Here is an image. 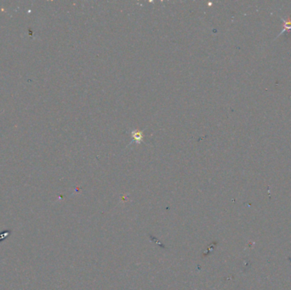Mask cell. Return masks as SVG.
<instances>
[{
    "label": "cell",
    "instance_id": "cell-1",
    "mask_svg": "<svg viewBox=\"0 0 291 290\" xmlns=\"http://www.w3.org/2000/svg\"><path fill=\"white\" fill-rule=\"evenodd\" d=\"M289 29H290L291 30V18L288 19V20H285V21H283V30L281 32V33H280L279 35H282L285 31L289 30Z\"/></svg>",
    "mask_w": 291,
    "mask_h": 290
}]
</instances>
